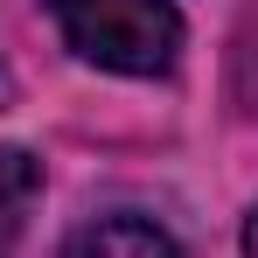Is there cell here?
I'll return each mask as SVG.
<instances>
[{"instance_id":"cell-1","label":"cell","mask_w":258,"mask_h":258,"mask_svg":"<svg viewBox=\"0 0 258 258\" xmlns=\"http://www.w3.org/2000/svg\"><path fill=\"white\" fill-rule=\"evenodd\" d=\"M49 14L84 63L119 77H168L181 56L174 0H49Z\"/></svg>"},{"instance_id":"cell-2","label":"cell","mask_w":258,"mask_h":258,"mask_svg":"<svg viewBox=\"0 0 258 258\" xmlns=\"http://www.w3.org/2000/svg\"><path fill=\"white\" fill-rule=\"evenodd\" d=\"M63 258H181V244L168 230H154L147 216H91L63 244Z\"/></svg>"},{"instance_id":"cell-3","label":"cell","mask_w":258,"mask_h":258,"mask_svg":"<svg viewBox=\"0 0 258 258\" xmlns=\"http://www.w3.org/2000/svg\"><path fill=\"white\" fill-rule=\"evenodd\" d=\"M35 203H42V161L28 147H0V258L21 251Z\"/></svg>"},{"instance_id":"cell-4","label":"cell","mask_w":258,"mask_h":258,"mask_svg":"<svg viewBox=\"0 0 258 258\" xmlns=\"http://www.w3.org/2000/svg\"><path fill=\"white\" fill-rule=\"evenodd\" d=\"M244 258H258V210H251V223H244Z\"/></svg>"},{"instance_id":"cell-5","label":"cell","mask_w":258,"mask_h":258,"mask_svg":"<svg viewBox=\"0 0 258 258\" xmlns=\"http://www.w3.org/2000/svg\"><path fill=\"white\" fill-rule=\"evenodd\" d=\"M7 91H14V84H7V70H0V105H7Z\"/></svg>"}]
</instances>
